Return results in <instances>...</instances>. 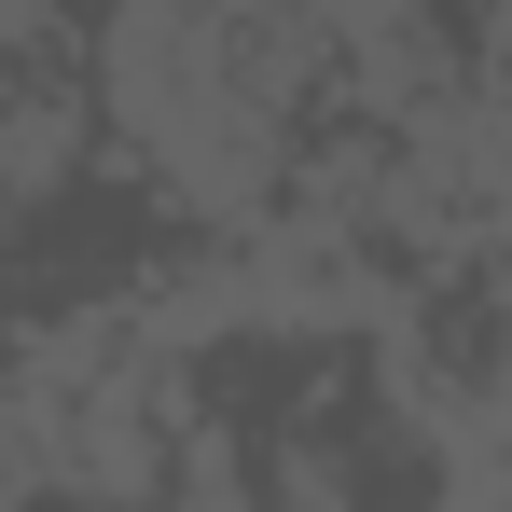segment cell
<instances>
[{"instance_id":"obj_1","label":"cell","mask_w":512,"mask_h":512,"mask_svg":"<svg viewBox=\"0 0 512 512\" xmlns=\"http://www.w3.org/2000/svg\"><path fill=\"white\" fill-rule=\"evenodd\" d=\"M70 153H84V97H70V70H28V97H14V208L28 222L56 208Z\"/></svg>"}]
</instances>
